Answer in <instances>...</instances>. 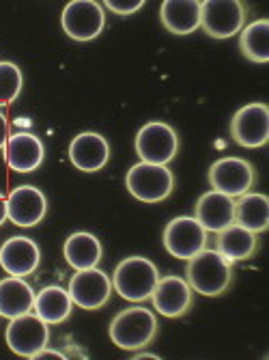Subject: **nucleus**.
I'll return each mask as SVG.
<instances>
[{
    "label": "nucleus",
    "instance_id": "obj_1",
    "mask_svg": "<svg viewBox=\"0 0 269 360\" xmlns=\"http://www.w3.org/2000/svg\"><path fill=\"white\" fill-rule=\"evenodd\" d=\"M185 281L192 291L207 298H218L232 283V264L218 250L203 248L192 259H188Z\"/></svg>",
    "mask_w": 269,
    "mask_h": 360
},
{
    "label": "nucleus",
    "instance_id": "obj_2",
    "mask_svg": "<svg viewBox=\"0 0 269 360\" xmlns=\"http://www.w3.org/2000/svg\"><path fill=\"white\" fill-rule=\"evenodd\" d=\"M110 341L125 352L147 347L157 335V317L145 307H127L114 315L108 328Z\"/></svg>",
    "mask_w": 269,
    "mask_h": 360
},
{
    "label": "nucleus",
    "instance_id": "obj_3",
    "mask_svg": "<svg viewBox=\"0 0 269 360\" xmlns=\"http://www.w3.org/2000/svg\"><path fill=\"white\" fill-rule=\"evenodd\" d=\"M159 281V270L151 259L133 255L119 261L112 276V289L127 302H145Z\"/></svg>",
    "mask_w": 269,
    "mask_h": 360
},
{
    "label": "nucleus",
    "instance_id": "obj_4",
    "mask_svg": "<svg viewBox=\"0 0 269 360\" xmlns=\"http://www.w3.org/2000/svg\"><path fill=\"white\" fill-rule=\"evenodd\" d=\"M125 188L140 203H162L175 190V175L164 165L138 162L127 171Z\"/></svg>",
    "mask_w": 269,
    "mask_h": 360
},
{
    "label": "nucleus",
    "instance_id": "obj_5",
    "mask_svg": "<svg viewBox=\"0 0 269 360\" xmlns=\"http://www.w3.org/2000/svg\"><path fill=\"white\" fill-rule=\"evenodd\" d=\"M60 26L65 35L78 44L93 41L102 35L106 26L104 5L97 0H72L60 13Z\"/></svg>",
    "mask_w": 269,
    "mask_h": 360
},
{
    "label": "nucleus",
    "instance_id": "obj_6",
    "mask_svg": "<svg viewBox=\"0 0 269 360\" xmlns=\"http://www.w3.org/2000/svg\"><path fill=\"white\" fill-rule=\"evenodd\" d=\"M133 147H136L140 162L166 167L171 165L179 151V134L173 125L164 121H149L138 129Z\"/></svg>",
    "mask_w": 269,
    "mask_h": 360
},
{
    "label": "nucleus",
    "instance_id": "obj_7",
    "mask_svg": "<svg viewBox=\"0 0 269 360\" xmlns=\"http://www.w3.org/2000/svg\"><path fill=\"white\" fill-rule=\"evenodd\" d=\"M246 26L242 0H205L200 3V28L211 39H230Z\"/></svg>",
    "mask_w": 269,
    "mask_h": 360
},
{
    "label": "nucleus",
    "instance_id": "obj_8",
    "mask_svg": "<svg viewBox=\"0 0 269 360\" xmlns=\"http://www.w3.org/2000/svg\"><path fill=\"white\" fill-rule=\"evenodd\" d=\"M207 179L211 184V190L222 192L230 199H237V196L250 192V188L256 181V171L244 158H220L209 167Z\"/></svg>",
    "mask_w": 269,
    "mask_h": 360
},
{
    "label": "nucleus",
    "instance_id": "obj_9",
    "mask_svg": "<svg viewBox=\"0 0 269 360\" xmlns=\"http://www.w3.org/2000/svg\"><path fill=\"white\" fill-rule=\"evenodd\" d=\"M230 139L244 149H261L269 143V108L263 102L242 106L230 119Z\"/></svg>",
    "mask_w": 269,
    "mask_h": 360
},
{
    "label": "nucleus",
    "instance_id": "obj_10",
    "mask_svg": "<svg viewBox=\"0 0 269 360\" xmlns=\"http://www.w3.org/2000/svg\"><path fill=\"white\" fill-rule=\"evenodd\" d=\"M162 242L168 255L188 261L196 252L207 248V231L194 216H177L166 224Z\"/></svg>",
    "mask_w": 269,
    "mask_h": 360
},
{
    "label": "nucleus",
    "instance_id": "obj_11",
    "mask_svg": "<svg viewBox=\"0 0 269 360\" xmlns=\"http://www.w3.org/2000/svg\"><path fill=\"white\" fill-rule=\"evenodd\" d=\"M5 341L9 349L22 358H32L39 354L44 347H48L50 341V328L39 315H20L13 317L5 330Z\"/></svg>",
    "mask_w": 269,
    "mask_h": 360
},
{
    "label": "nucleus",
    "instance_id": "obj_12",
    "mask_svg": "<svg viewBox=\"0 0 269 360\" xmlns=\"http://www.w3.org/2000/svg\"><path fill=\"white\" fill-rule=\"evenodd\" d=\"M72 296V302L84 311H97L108 304L112 296V281L110 276L99 270V268H88V270H76V274L70 278V287H67Z\"/></svg>",
    "mask_w": 269,
    "mask_h": 360
},
{
    "label": "nucleus",
    "instance_id": "obj_13",
    "mask_svg": "<svg viewBox=\"0 0 269 360\" xmlns=\"http://www.w3.org/2000/svg\"><path fill=\"white\" fill-rule=\"evenodd\" d=\"M7 212L15 226H37L48 214V199L35 186H18L7 196Z\"/></svg>",
    "mask_w": 269,
    "mask_h": 360
},
{
    "label": "nucleus",
    "instance_id": "obj_14",
    "mask_svg": "<svg viewBox=\"0 0 269 360\" xmlns=\"http://www.w3.org/2000/svg\"><path fill=\"white\" fill-rule=\"evenodd\" d=\"M153 309L166 319H179L192 309V287L181 276H164L157 281L153 293Z\"/></svg>",
    "mask_w": 269,
    "mask_h": 360
},
{
    "label": "nucleus",
    "instance_id": "obj_15",
    "mask_svg": "<svg viewBox=\"0 0 269 360\" xmlns=\"http://www.w3.org/2000/svg\"><path fill=\"white\" fill-rule=\"evenodd\" d=\"M41 264V250L35 240L26 236L9 238L0 246V268L9 276H28L32 274Z\"/></svg>",
    "mask_w": 269,
    "mask_h": 360
},
{
    "label": "nucleus",
    "instance_id": "obj_16",
    "mask_svg": "<svg viewBox=\"0 0 269 360\" xmlns=\"http://www.w3.org/2000/svg\"><path fill=\"white\" fill-rule=\"evenodd\" d=\"M70 160L82 173H97L110 162V143L97 132H82L70 143Z\"/></svg>",
    "mask_w": 269,
    "mask_h": 360
},
{
    "label": "nucleus",
    "instance_id": "obj_17",
    "mask_svg": "<svg viewBox=\"0 0 269 360\" xmlns=\"http://www.w3.org/2000/svg\"><path fill=\"white\" fill-rule=\"evenodd\" d=\"M46 160V147L39 136L30 132L11 134L5 145V162L15 173L37 171Z\"/></svg>",
    "mask_w": 269,
    "mask_h": 360
},
{
    "label": "nucleus",
    "instance_id": "obj_18",
    "mask_svg": "<svg viewBox=\"0 0 269 360\" xmlns=\"http://www.w3.org/2000/svg\"><path fill=\"white\" fill-rule=\"evenodd\" d=\"M194 218L207 233H220L235 222V199L216 190L200 194L194 205Z\"/></svg>",
    "mask_w": 269,
    "mask_h": 360
},
{
    "label": "nucleus",
    "instance_id": "obj_19",
    "mask_svg": "<svg viewBox=\"0 0 269 360\" xmlns=\"http://www.w3.org/2000/svg\"><path fill=\"white\" fill-rule=\"evenodd\" d=\"M159 20L173 35H192L200 28V0H164L159 5Z\"/></svg>",
    "mask_w": 269,
    "mask_h": 360
},
{
    "label": "nucleus",
    "instance_id": "obj_20",
    "mask_svg": "<svg viewBox=\"0 0 269 360\" xmlns=\"http://www.w3.org/2000/svg\"><path fill=\"white\" fill-rule=\"evenodd\" d=\"M63 255L74 270H88L99 266V261L104 257V248L97 236L88 231H76L65 240Z\"/></svg>",
    "mask_w": 269,
    "mask_h": 360
},
{
    "label": "nucleus",
    "instance_id": "obj_21",
    "mask_svg": "<svg viewBox=\"0 0 269 360\" xmlns=\"http://www.w3.org/2000/svg\"><path fill=\"white\" fill-rule=\"evenodd\" d=\"M35 309V291L20 276H7L0 281V317H20Z\"/></svg>",
    "mask_w": 269,
    "mask_h": 360
},
{
    "label": "nucleus",
    "instance_id": "obj_22",
    "mask_svg": "<svg viewBox=\"0 0 269 360\" xmlns=\"http://www.w3.org/2000/svg\"><path fill=\"white\" fill-rule=\"evenodd\" d=\"M258 248V233H252L248 229L240 224H230L218 233V246L216 250L230 264H237V261L250 259Z\"/></svg>",
    "mask_w": 269,
    "mask_h": 360
},
{
    "label": "nucleus",
    "instance_id": "obj_23",
    "mask_svg": "<svg viewBox=\"0 0 269 360\" xmlns=\"http://www.w3.org/2000/svg\"><path fill=\"white\" fill-rule=\"evenodd\" d=\"M235 203V224L252 233H265L269 229V199L261 192H246Z\"/></svg>",
    "mask_w": 269,
    "mask_h": 360
},
{
    "label": "nucleus",
    "instance_id": "obj_24",
    "mask_svg": "<svg viewBox=\"0 0 269 360\" xmlns=\"http://www.w3.org/2000/svg\"><path fill=\"white\" fill-rule=\"evenodd\" d=\"M74 309L70 291L58 287V285H48L39 293H35V315H39L48 326L50 323H63L70 319Z\"/></svg>",
    "mask_w": 269,
    "mask_h": 360
},
{
    "label": "nucleus",
    "instance_id": "obj_25",
    "mask_svg": "<svg viewBox=\"0 0 269 360\" xmlns=\"http://www.w3.org/2000/svg\"><path fill=\"white\" fill-rule=\"evenodd\" d=\"M240 50L250 63H269V20H254L242 28Z\"/></svg>",
    "mask_w": 269,
    "mask_h": 360
},
{
    "label": "nucleus",
    "instance_id": "obj_26",
    "mask_svg": "<svg viewBox=\"0 0 269 360\" xmlns=\"http://www.w3.org/2000/svg\"><path fill=\"white\" fill-rule=\"evenodd\" d=\"M24 86L22 70L11 60H0V106L13 104Z\"/></svg>",
    "mask_w": 269,
    "mask_h": 360
},
{
    "label": "nucleus",
    "instance_id": "obj_27",
    "mask_svg": "<svg viewBox=\"0 0 269 360\" xmlns=\"http://www.w3.org/2000/svg\"><path fill=\"white\" fill-rule=\"evenodd\" d=\"M104 7L117 15H131L145 7V0H106Z\"/></svg>",
    "mask_w": 269,
    "mask_h": 360
},
{
    "label": "nucleus",
    "instance_id": "obj_28",
    "mask_svg": "<svg viewBox=\"0 0 269 360\" xmlns=\"http://www.w3.org/2000/svg\"><path fill=\"white\" fill-rule=\"evenodd\" d=\"M9 141V119L5 112H0V149H5Z\"/></svg>",
    "mask_w": 269,
    "mask_h": 360
},
{
    "label": "nucleus",
    "instance_id": "obj_29",
    "mask_svg": "<svg viewBox=\"0 0 269 360\" xmlns=\"http://www.w3.org/2000/svg\"><path fill=\"white\" fill-rule=\"evenodd\" d=\"M65 358H67L65 354H60L56 349H48V347H44L39 354L32 356V360H65Z\"/></svg>",
    "mask_w": 269,
    "mask_h": 360
},
{
    "label": "nucleus",
    "instance_id": "obj_30",
    "mask_svg": "<svg viewBox=\"0 0 269 360\" xmlns=\"http://www.w3.org/2000/svg\"><path fill=\"white\" fill-rule=\"evenodd\" d=\"M9 220V212H7V196L0 194V226Z\"/></svg>",
    "mask_w": 269,
    "mask_h": 360
},
{
    "label": "nucleus",
    "instance_id": "obj_31",
    "mask_svg": "<svg viewBox=\"0 0 269 360\" xmlns=\"http://www.w3.org/2000/svg\"><path fill=\"white\" fill-rule=\"evenodd\" d=\"M133 358H136V360H143V358H151V360H159V356H157V354H149V352H145V354H136V356H133Z\"/></svg>",
    "mask_w": 269,
    "mask_h": 360
}]
</instances>
